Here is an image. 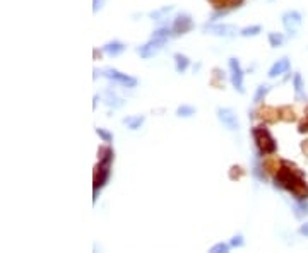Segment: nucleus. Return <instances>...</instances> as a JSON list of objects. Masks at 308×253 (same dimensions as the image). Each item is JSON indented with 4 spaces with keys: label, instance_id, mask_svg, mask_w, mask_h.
Segmentation results:
<instances>
[{
    "label": "nucleus",
    "instance_id": "a211bd4d",
    "mask_svg": "<svg viewBox=\"0 0 308 253\" xmlns=\"http://www.w3.org/2000/svg\"><path fill=\"white\" fill-rule=\"evenodd\" d=\"M103 98H105V103L110 108H122L123 106V99L116 96V94L111 89H106L105 94H103Z\"/></svg>",
    "mask_w": 308,
    "mask_h": 253
},
{
    "label": "nucleus",
    "instance_id": "4be33fe9",
    "mask_svg": "<svg viewBox=\"0 0 308 253\" xmlns=\"http://www.w3.org/2000/svg\"><path fill=\"white\" fill-rule=\"evenodd\" d=\"M173 9H175V6H165V7H161V9L152 11L151 14H149V18H151L152 21H161L166 14H170Z\"/></svg>",
    "mask_w": 308,
    "mask_h": 253
},
{
    "label": "nucleus",
    "instance_id": "aec40b11",
    "mask_svg": "<svg viewBox=\"0 0 308 253\" xmlns=\"http://www.w3.org/2000/svg\"><path fill=\"white\" fill-rule=\"evenodd\" d=\"M269 91H270V86H267V84L259 86V88H257V91H255V94H253V103H255V105H259V103L264 101Z\"/></svg>",
    "mask_w": 308,
    "mask_h": 253
},
{
    "label": "nucleus",
    "instance_id": "2eb2a0df",
    "mask_svg": "<svg viewBox=\"0 0 308 253\" xmlns=\"http://www.w3.org/2000/svg\"><path fill=\"white\" fill-rule=\"evenodd\" d=\"M291 209H293L294 217H296L298 221H303L305 217H308V198H305V200H298V198H294V204Z\"/></svg>",
    "mask_w": 308,
    "mask_h": 253
},
{
    "label": "nucleus",
    "instance_id": "5701e85b",
    "mask_svg": "<svg viewBox=\"0 0 308 253\" xmlns=\"http://www.w3.org/2000/svg\"><path fill=\"white\" fill-rule=\"evenodd\" d=\"M195 113H197V110H195L194 106H190V105H182V106L177 108V117H180V118L194 117Z\"/></svg>",
    "mask_w": 308,
    "mask_h": 253
},
{
    "label": "nucleus",
    "instance_id": "c756f323",
    "mask_svg": "<svg viewBox=\"0 0 308 253\" xmlns=\"http://www.w3.org/2000/svg\"><path fill=\"white\" fill-rule=\"evenodd\" d=\"M230 244H231V248H241L245 244V239H243V236L241 234H235L233 238L230 239Z\"/></svg>",
    "mask_w": 308,
    "mask_h": 253
},
{
    "label": "nucleus",
    "instance_id": "7ed1b4c3",
    "mask_svg": "<svg viewBox=\"0 0 308 253\" xmlns=\"http://www.w3.org/2000/svg\"><path fill=\"white\" fill-rule=\"evenodd\" d=\"M252 137L260 156H272L277 152V142L270 134L267 125H257L252 128Z\"/></svg>",
    "mask_w": 308,
    "mask_h": 253
},
{
    "label": "nucleus",
    "instance_id": "2f4dec72",
    "mask_svg": "<svg viewBox=\"0 0 308 253\" xmlns=\"http://www.w3.org/2000/svg\"><path fill=\"white\" fill-rule=\"evenodd\" d=\"M240 176H243V169H241L240 166H231V169H230V178H231V180L240 178Z\"/></svg>",
    "mask_w": 308,
    "mask_h": 253
},
{
    "label": "nucleus",
    "instance_id": "9b49d317",
    "mask_svg": "<svg viewBox=\"0 0 308 253\" xmlns=\"http://www.w3.org/2000/svg\"><path fill=\"white\" fill-rule=\"evenodd\" d=\"M289 67H291L289 59H288V57H282V59H279V60L276 62V64L272 65V67L269 69L267 76H269L270 79H276V77H279V76H282V74L288 72Z\"/></svg>",
    "mask_w": 308,
    "mask_h": 253
},
{
    "label": "nucleus",
    "instance_id": "9d476101",
    "mask_svg": "<svg viewBox=\"0 0 308 253\" xmlns=\"http://www.w3.org/2000/svg\"><path fill=\"white\" fill-rule=\"evenodd\" d=\"M218 118L228 130H238L240 128L238 117L231 108H218Z\"/></svg>",
    "mask_w": 308,
    "mask_h": 253
},
{
    "label": "nucleus",
    "instance_id": "6ab92c4d",
    "mask_svg": "<svg viewBox=\"0 0 308 253\" xmlns=\"http://www.w3.org/2000/svg\"><path fill=\"white\" fill-rule=\"evenodd\" d=\"M145 122V117L144 115H135V117H127L123 118V123L130 128V130H137V128L142 127V123Z\"/></svg>",
    "mask_w": 308,
    "mask_h": 253
},
{
    "label": "nucleus",
    "instance_id": "473e14b6",
    "mask_svg": "<svg viewBox=\"0 0 308 253\" xmlns=\"http://www.w3.org/2000/svg\"><path fill=\"white\" fill-rule=\"evenodd\" d=\"M103 4H105V0H93V11L98 12L103 7Z\"/></svg>",
    "mask_w": 308,
    "mask_h": 253
},
{
    "label": "nucleus",
    "instance_id": "f704fd0d",
    "mask_svg": "<svg viewBox=\"0 0 308 253\" xmlns=\"http://www.w3.org/2000/svg\"><path fill=\"white\" fill-rule=\"evenodd\" d=\"M301 149H303L305 152H308V140H305V142L301 144Z\"/></svg>",
    "mask_w": 308,
    "mask_h": 253
},
{
    "label": "nucleus",
    "instance_id": "39448f33",
    "mask_svg": "<svg viewBox=\"0 0 308 253\" xmlns=\"http://www.w3.org/2000/svg\"><path fill=\"white\" fill-rule=\"evenodd\" d=\"M194 28H195V23H194L192 16L187 14V12H182V14H178L172 23V36H183V35H187V33L192 31Z\"/></svg>",
    "mask_w": 308,
    "mask_h": 253
},
{
    "label": "nucleus",
    "instance_id": "423d86ee",
    "mask_svg": "<svg viewBox=\"0 0 308 253\" xmlns=\"http://www.w3.org/2000/svg\"><path fill=\"white\" fill-rule=\"evenodd\" d=\"M103 76H105L106 79H110V81H113V82H118L120 86L128 88V89H134V88H137V84H139V81H137L135 77L120 72V70H116L113 67H106L105 70H103Z\"/></svg>",
    "mask_w": 308,
    "mask_h": 253
},
{
    "label": "nucleus",
    "instance_id": "cd10ccee",
    "mask_svg": "<svg viewBox=\"0 0 308 253\" xmlns=\"http://www.w3.org/2000/svg\"><path fill=\"white\" fill-rule=\"evenodd\" d=\"M259 113H260L259 117H260L262 120L265 118V122H269V123H270V122H276V120H277L276 117H270V115L274 113V110H272V108H264V110H260Z\"/></svg>",
    "mask_w": 308,
    "mask_h": 253
},
{
    "label": "nucleus",
    "instance_id": "f8f14e48",
    "mask_svg": "<svg viewBox=\"0 0 308 253\" xmlns=\"http://www.w3.org/2000/svg\"><path fill=\"white\" fill-rule=\"evenodd\" d=\"M125 50H127L125 43H122V41H118V40L108 41L105 47H103V52H105L106 55H110V57H118V55H122V53L125 52Z\"/></svg>",
    "mask_w": 308,
    "mask_h": 253
},
{
    "label": "nucleus",
    "instance_id": "f03ea898",
    "mask_svg": "<svg viewBox=\"0 0 308 253\" xmlns=\"http://www.w3.org/2000/svg\"><path fill=\"white\" fill-rule=\"evenodd\" d=\"M115 159V152L110 146L98 149V164L93 173V202L98 200V193L105 188L111 176V163Z\"/></svg>",
    "mask_w": 308,
    "mask_h": 253
},
{
    "label": "nucleus",
    "instance_id": "72a5a7b5",
    "mask_svg": "<svg viewBox=\"0 0 308 253\" xmlns=\"http://www.w3.org/2000/svg\"><path fill=\"white\" fill-rule=\"evenodd\" d=\"M299 234L308 238V222H303L301 226H299Z\"/></svg>",
    "mask_w": 308,
    "mask_h": 253
},
{
    "label": "nucleus",
    "instance_id": "4468645a",
    "mask_svg": "<svg viewBox=\"0 0 308 253\" xmlns=\"http://www.w3.org/2000/svg\"><path fill=\"white\" fill-rule=\"evenodd\" d=\"M216 11L218 9H224V11H233L238 9V7L243 6L245 0H209Z\"/></svg>",
    "mask_w": 308,
    "mask_h": 253
},
{
    "label": "nucleus",
    "instance_id": "6e6552de",
    "mask_svg": "<svg viewBox=\"0 0 308 253\" xmlns=\"http://www.w3.org/2000/svg\"><path fill=\"white\" fill-rule=\"evenodd\" d=\"M202 31L212 36H219V38H231V36L236 35V26H233V24H209L207 23L206 26L202 28Z\"/></svg>",
    "mask_w": 308,
    "mask_h": 253
},
{
    "label": "nucleus",
    "instance_id": "c9c22d12",
    "mask_svg": "<svg viewBox=\"0 0 308 253\" xmlns=\"http://www.w3.org/2000/svg\"><path fill=\"white\" fill-rule=\"evenodd\" d=\"M98 99H99V96H94V103H93V108H96V105H98Z\"/></svg>",
    "mask_w": 308,
    "mask_h": 253
},
{
    "label": "nucleus",
    "instance_id": "20e7f679",
    "mask_svg": "<svg viewBox=\"0 0 308 253\" xmlns=\"http://www.w3.org/2000/svg\"><path fill=\"white\" fill-rule=\"evenodd\" d=\"M228 67H230V81H231V86L235 88L236 93L240 94H245V72L240 65V60L231 57L228 60Z\"/></svg>",
    "mask_w": 308,
    "mask_h": 253
},
{
    "label": "nucleus",
    "instance_id": "c85d7f7f",
    "mask_svg": "<svg viewBox=\"0 0 308 253\" xmlns=\"http://www.w3.org/2000/svg\"><path fill=\"white\" fill-rule=\"evenodd\" d=\"M305 113H306L305 118L298 123V134H308V106H306Z\"/></svg>",
    "mask_w": 308,
    "mask_h": 253
},
{
    "label": "nucleus",
    "instance_id": "a878e982",
    "mask_svg": "<svg viewBox=\"0 0 308 253\" xmlns=\"http://www.w3.org/2000/svg\"><path fill=\"white\" fill-rule=\"evenodd\" d=\"M96 134L99 135V139H101L103 142H106V144L113 142V134H111V132H108V130H105V128L98 127V128H96Z\"/></svg>",
    "mask_w": 308,
    "mask_h": 253
},
{
    "label": "nucleus",
    "instance_id": "f257e3e1",
    "mask_svg": "<svg viewBox=\"0 0 308 253\" xmlns=\"http://www.w3.org/2000/svg\"><path fill=\"white\" fill-rule=\"evenodd\" d=\"M274 186L289 192L293 198H298V200L308 198V183L305 180V173L289 161H279L276 175H274Z\"/></svg>",
    "mask_w": 308,
    "mask_h": 253
},
{
    "label": "nucleus",
    "instance_id": "b1692460",
    "mask_svg": "<svg viewBox=\"0 0 308 253\" xmlns=\"http://www.w3.org/2000/svg\"><path fill=\"white\" fill-rule=\"evenodd\" d=\"M172 36V28H158L156 31L151 35V38H156V40H163V41H168V38Z\"/></svg>",
    "mask_w": 308,
    "mask_h": 253
},
{
    "label": "nucleus",
    "instance_id": "7c9ffc66",
    "mask_svg": "<svg viewBox=\"0 0 308 253\" xmlns=\"http://www.w3.org/2000/svg\"><path fill=\"white\" fill-rule=\"evenodd\" d=\"M228 14H230V11H224V9H218V11H216L214 9V12H212V16H211V19H209V23H216L218 19H221V18H224V16H228Z\"/></svg>",
    "mask_w": 308,
    "mask_h": 253
},
{
    "label": "nucleus",
    "instance_id": "dca6fc26",
    "mask_svg": "<svg viewBox=\"0 0 308 253\" xmlns=\"http://www.w3.org/2000/svg\"><path fill=\"white\" fill-rule=\"evenodd\" d=\"M264 164H260V152L257 151V154L255 157H253V168H252V175L255 180H259V181H267V175H265V171H264Z\"/></svg>",
    "mask_w": 308,
    "mask_h": 253
},
{
    "label": "nucleus",
    "instance_id": "393cba45",
    "mask_svg": "<svg viewBox=\"0 0 308 253\" xmlns=\"http://www.w3.org/2000/svg\"><path fill=\"white\" fill-rule=\"evenodd\" d=\"M262 33V28L260 26H247V28H243V30L240 31V35L243 36V38H250V36H257V35H260Z\"/></svg>",
    "mask_w": 308,
    "mask_h": 253
},
{
    "label": "nucleus",
    "instance_id": "ddd939ff",
    "mask_svg": "<svg viewBox=\"0 0 308 253\" xmlns=\"http://www.w3.org/2000/svg\"><path fill=\"white\" fill-rule=\"evenodd\" d=\"M293 88H294V98L298 101H308L306 94H305V82H303L301 74H294L293 76Z\"/></svg>",
    "mask_w": 308,
    "mask_h": 253
},
{
    "label": "nucleus",
    "instance_id": "bb28decb",
    "mask_svg": "<svg viewBox=\"0 0 308 253\" xmlns=\"http://www.w3.org/2000/svg\"><path fill=\"white\" fill-rule=\"evenodd\" d=\"M230 248H231L230 243L219 241V243H216L214 246H211L209 251H211V253H228V251H230Z\"/></svg>",
    "mask_w": 308,
    "mask_h": 253
},
{
    "label": "nucleus",
    "instance_id": "1a4fd4ad",
    "mask_svg": "<svg viewBox=\"0 0 308 253\" xmlns=\"http://www.w3.org/2000/svg\"><path fill=\"white\" fill-rule=\"evenodd\" d=\"M165 45H166V41H163V40L151 38L145 45H142V47L137 48V53H139L140 59H144V60L152 59V57H156L158 53H160L161 50H163Z\"/></svg>",
    "mask_w": 308,
    "mask_h": 253
},
{
    "label": "nucleus",
    "instance_id": "412c9836",
    "mask_svg": "<svg viewBox=\"0 0 308 253\" xmlns=\"http://www.w3.org/2000/svg\"><path fill=\"white\" fill-rule=\"evenodd\" d=\"M267 40L272 48H279L282 47V43H284V35H282V33H269Z\"/></svg>",
    "mask_w": 308,
    "mask_h": 253
},
{
    "label": "nucleus",
    "instance_id": "0eeeda50",
    "mask_svg": "<svg viewBox=\"0 0 308 253\" xmlns=\"http://www.w3.org/2000/svg\"><path fill=\"white\" fill-rule=\"evenodd\" d=\"M281 19H282V26H284V30L289 36L296 35L298 28L303 23V16L298 11H286Z\"/></svg>",
    "mask_w": 308,
    "mask_h": 253
},
{
    "label": "nucleus",
    "instance_id": "f3484780",
    "mask_svg": "<svg viewBox=\"0 0 308 253\" xmlns=\"http://www.w3.org/2000/svg\"><path fill=\"white\" fill-rule=\"evenodd\" d=\"M175 60V69H177L178 74H185V70L190 67V59L183 53H175L173 55Z\"/></svg>",
    "mask_w": 308,
    "mask_h": 253
}]
</instances>
